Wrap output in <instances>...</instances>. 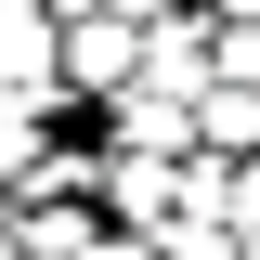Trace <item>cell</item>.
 I'll list each match as a JSON object with an SVG mask.
<instances>
[{
  "label": "cell",
  "instance_id": "obj_1",
  "mask_svg": "<svg viewBox=\"0 0 260 260\" xmlns=\"http://www.w3.org/2000/svg\"><path fill=\"white\" fill-rule=\"evenodd\" d=\"M195 143H208V156H247V143H260V91H234V78H195Z\"/></svg>",
  "mask_w": 260,
  "mask_h": 260
}]
</instances>
